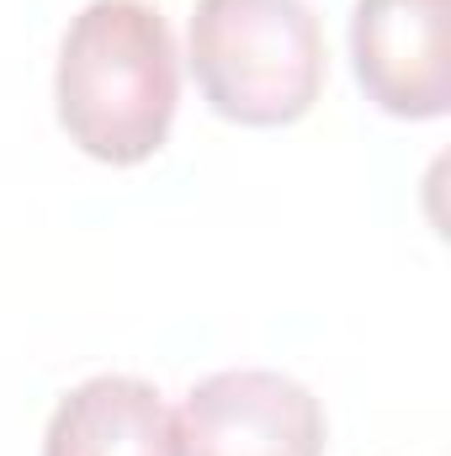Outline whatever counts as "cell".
Instances as JSON below:
<instances>
[{
    "mask_svg": "<svg viewBox=\"0 0 451 456\" xmlns=\"http://www.w3.org/2000/svg\"><path fill=\"white\" fill-rule=\"evenodd\" d=\"M53 102L70 143L102 165L160 154L181 102L170 21L144 0H91L59 43Z\"/></svg>",
    "mask_w": 451,
    "mask_h": 456,
    "instance_id": "6da1fadb",
    "label": "cell"
},
{
    "mask_svg": "<svg viewBox=\"0 0 451 456\" xmlns=\"http://www.w3.org/2000/svg\"><path fill=\"white\" fill-rule=\"evenodd\" d=\"M186 64L218 117L287 127L324 91V32L303 0H197Z\"/></svg>",
    "mask_w": 451,
    "mask_h": 456,
    "instance_id": "7a4b0ae2",
    "label": "cell"
},
{
    "mask_svg": "<svg viewBox=\"0 0 451 456\" xmlns=\"http://www.w3.org/2000/svg\"><path fill=\"white\" fill-rule=\"evenodd\" d=\"M319 398L282 371H213L176 414V456H324Z\"/></svg>",
    "mask_w": 451,
    "mask_h": 456,
    "instance_id": "3957f363",
    "label": "cell"
},
{
    "mask_svg": "<svg viewBox=\"0 0 451 456\" xmlns=\"http://www.w3.org/2000/svg\"><path fill=\"white\" fill-rule=\"evenodd\" d=\"M350 59L372 107L430 122L451 112V0H356Z\"/></svg>",
    "mask_w": 451,
    "mask_h": 456,
    "instance_id": "277c9868",
    "label": "cell"
},
{
    "mask_svg": "<svg viewBox=\"0 0 451 456\" xmlns=\"http://www.w3.org/2000/svg\"><path fill=\"white\" fill-rule=\"evenodd\" d=\"M43 456H176V414L138 377H91L59 398Z\"/></svg>",
    "mask_w": 451,
    "mask_h": 456,
    "instance_id": "5b68a950",
    "label": "cell"
}]
</instances>
